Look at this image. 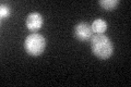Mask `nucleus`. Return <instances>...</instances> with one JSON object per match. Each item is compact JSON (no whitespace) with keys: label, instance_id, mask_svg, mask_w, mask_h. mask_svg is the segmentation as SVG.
Segmentation results:
<instances>
[{"label":"nucleus","instance_id":"f257e3e1","mask_svg":"<svg viewBox=\"0 0 131 87\" xmlns=\"http://www.w3.org/2000/svg\"><path fill=\"white\" fill-rule=\"evenodd\" d=\"M91 50L101 60L109 59L114 53V44L108 36L103 34L93 35L91 38Z\"/></svg>","mask_w":131,"mask_h":87},{"label":"nucleus","instance_id":"f03ea898","mask_svg":"<svg viewBox=\"0 0 131 87\" xmlns=\"http://www.w3.org/2000/svg\"><path fill=\"white\" fill-rule=\"evenodd\" d=\"M46 48V39L38 33L28 35L24 40V50L32 57H38L44 52Z\"/></svg>","mask_w":131,"mask_h":87},{"label":"nucleus","instance_id":"7ed1b4c3","mask_svg":"<svg viewBox=\"0 0 131 87\" xmlns=\"http://www.w3.org/2000/svg\"><path fill=\"white\" fill-rule=\"evenodd\" d=\"M73 35L80 41H89L93 36L92 27L86 22H79L74 25L73 28Z\"/></svg>","mask_w":131,"mask_h":87},{"label":"nucleus","instance_id":"20e7f679","mask_svg":"<svg viewBox=\"0 0 131 87\" xmlns=\"http://www.w3.org/2000/svg\"><path fill=\"white\" fill-rule=\"evenodd\" d=\"M43 23H44V19H43V15L39 13V12H31L30 14L27 15L26 21H25V24H26V27L27 30L33 31V32H36L42 28L43 26Z\"/></svg>","mask_w":131,"mask_h":87},{"label":"nucleus","instance_id":"39448f33","mask_svg":"<svg viewBox=\"0 0 131 87\" xmlns=\"http://www.w3.org/2000/svg\"><path fill=\"white\" fill-rule=\"evenodd\" d=\"M107 26H108L107 22L103 19L94 20L92 25H91L92 31H93V33H95V34H104V33L107 31Z\"/></svg>","mask_w":131,"mask_h":87},{"label":"nucleus","instance_id":"423d86ee","mask_svg":"<svg viewBox=\"0 0 131 87\" xmlns=\"http://www.w3.org/2000/svg\"><path fill=\"white\" fill-rule=\"evenodd\" d=\"M119 3H120L119 0H100V1H98V5L106 11L114 10Z\"/></svg>","mask_w":131,"mask_h":87},{"label":"nucleus","instance_id":"0eeeda50","mask_svg":"<svg viewBox=\"0 0 131 87\" xmlns=\"http://www.w3.org/2000/svg\"><path fill=\"white\" fill-rule=\"evenodd\" d=\"M11 8L8 6V5H5V3H1L0 6V19L1 21L8 19L9 16L11 15Z\"/></svg>","mask_w":131,"mask_h":87}]
</instances>
